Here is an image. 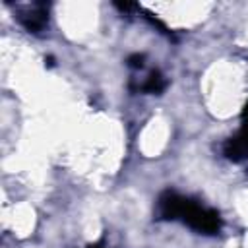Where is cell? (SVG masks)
Segmentation results:
<instances>
[{"label": "cell", "instance_id": "1", "mask_svg": "<svg viewBox=\"0 0 248 248\" xmlns=\"http://www.w3.org/2000/svg\"><path fill=\"white\" fill-rule=\"evenodd\" d=\"M157 217L163 221H178L200 234H219L223 219L217 209L203 205L202 202L178 194L176 190H165L157 198Z\"/></svg>", "mask_w": 248, "mask_h": 248}, {"label": "cell", "instance_id": "2", "mask_svg": "<svg viewBox=\"0 0 248 248\" xmlns=\"http://www.w3.org/2000/svg\"><path fill=\"white\" fill-rule=\"evenodd\" d=\"M48 10L50 6L46 2H31V4H16V10H14V17L17 19V23L33 33V35H39L43 33L46 27H48Z\"/></svg>", "mask_w": 248, "mask_h": 248}, {"label": "cell", "instance_id": "3", "mask_svg": "<svg viewBox=\"0 0 248 248\" xmlns=\"http://www.w3.org/2000/svg\"><path fill=\"white\" fill-rule=\"evenodd\" d=\"M165 87H167V79L159 70H147L141 79H132L130 81V89L136 91V93L155 95V93L165 91Z\"/></svg>", "mask_w": 248, "mask_h": 248}, {"label": "cell", "instance_id": "4", "mask_svg": "<svg viewBox=\"0 0 248 248\" xmlns=\"http://www.w3.org/2000/svg\"><path fill=\"white\" fill-rule=\"evenodd\" d=\"M126 64H128V68H132L134 72H141V70H145V54H140V52L130 54V56L126 58Z\"/></svg>", "mask_w": 248, "mask_h": 248}, {"label": "cell", "instance_id": "5", "mask_svg": "<svg viewBox=\"0 0 248 248\" xmlns=\"http://www.w3.org/2000/svg\"><path fill=\"white\" fill-rule=\"evenodd\" d=\"M87 248H103L101 244H91V246H87Z\"/></svg>", "mask_w": 248, "mask_h": 248}]
</instances>
